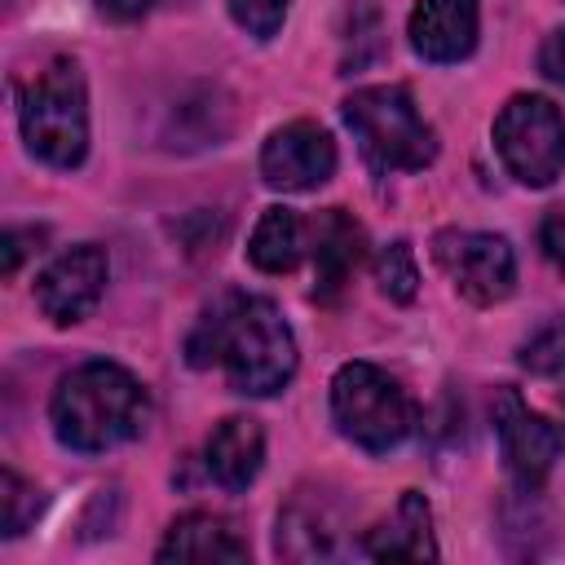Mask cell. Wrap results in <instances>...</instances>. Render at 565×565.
I'll return each instance as SVG.
<instances>
[{"label": "cell", "instance_id": "6da1fadb", "mask_svg": "<svg viewBox=\"0 0 565 565\" xmlns=\"http://www.w3.org/2000/svg\"><path fill=\"white\" fill-rule=\"evenodd\" d=\"M190 366H225V380L243 397H269L296 375V340L278 305L265 296H221L185 340Z\"/></svg>", "mask_w": 565, "mask_h": 565}, {"label": "cell", "instance_id": "7a4b0ae2", "mask_svg": "<svg viewBox=\"0 0 565 565\" xmlns=\"http://www.w3.org/2000/svg\"><path fill=\"white\" fill-rule=\"evenodd\" d=\"M53 433L66 450L102 455L132 441L150 419V397L137 375L115 362H84L57 380L49 402Z\"/></svg>", "mask_w": 565, "mask_h": 565}, {"label": "cell", "instance_id": "3957f363", "mask_svg": "<svg viewBox=\"0 0 565 565\" xmlns=\"http://www.w3.org/2000/svg\"><path fill=\"white\" fill-rule=\"evenodd\" d=\"M18 124L35 159L75 168L88 154V88L75 57H49L18 84Z\"/></svg>", "mask_w": 565, "mask_h": 565}, {"label": "cell", "instance_id": "277c9868", "mask_svg": "<svg viewBox=\"0 0 565 565\" xmlns=\"http://www.w3.org/2000/svg\"><path fill=\"white\" fill-rule=\"evenodd\" d=\"M340 115L380 172H419L437 159V132L424 124L402 84L358 88L344 97Z\"/></svg>", "mask_w": 565, "mask_h": 565}, {"label": "cell", "instance_id": "5b68a950", "mask_svg": "<svg viewBox=\"0 0 565 565\" xmlns=\"http://www.w3.org/2000/svg\"><path fill=\"white\" fill-rule=\"evenodd\" d=\"M331 419L353 446L384 455L411 437L419 415L411 393L393 375L371 362H344L331 380Z\"/></svg>", "mask_w": 565, "mask_h": 565}, {"label": "cell", "instance_id": "8992f818", "mask_svg": "<svg viewBox=\"0 0 565 565\" xmlns=\"http://www.w3.org/2000/svg\"><path fill=\"white\" fill-rule=\"evenodd\" d=\"M494 146L521 185H552L565 168V119L547 97L516 93L494 119Z\"/></svg>", "mask_w": 565, "mask_h": 565}, {"label": "cell", "instance_id": "52a82bcc", "mask_svg": "<svg viewBox=\"0 0 565 565\" xmlns=\"http://www.w3.org/2000/svg\"><path fill=\"white\" fill-rule=\"evenodd\" d=\"M433 260L450 274L455 291L472 305H494L516 282V256L508 238L481 230H441L433 238Z\"/></svg>", "mask_w": 565, "mask_h": 565}, {"label": "cell", "instance_id": "ba28073f", "mask_svg": "<svg viewBox=\"0 0 565 565\" xmlns=\"http://www.w3.org/2000/svg\"><path fill=\"white\" fill-rule=\"evenodd\" d=\"M494 433H499V446H503V463L512 472V481L525 490V494H539L543 481L552 477L556 459L565 455V433L530 411L516 388H499L494 393Z\"/></svg>", "mask_w": 565, "mask_h": 565}, {"label": "cell", "instance_id": "9c48e42d", "mask_svg": "<svg viewBox=\"0 0 565 565\" xmlns=\"http://www.w3.org/2000/svg\"><path fill=\"white\" fill-rule=\"evenodd\" d=\"M331 172H335V141L327 128L309 119L274 128L269 141L260 146V177L269 190H282V194L318 190Z\"/></svg>", "mask_w": 565, "mask_h": 565}, {"label": "cell", "instance_id": "30bf717a", "mask_svg": "<svg viewBox=\"0 0 565 565\" xmlns=\"http://www.w3.org/2000/svg\"><path fill=\"white\" fill-rule=\"evenodd\" d=\"M106 274L110 260L97 243H79L66 247L40 278H35V305L44 309V318H53L57 327H71L79 318L93 313V305L106 291Z\"/></svg>", "mask_w": 565, "mask_h": 565}, {"label": "cell", "instance_id": "8fae6325", "mask_svg": "<svg viewBox=\"0 0 565 565\" xmlns=\"http://www.w3.org/2000/svg\"><path fill=\"white\" fill-rule=\"evenodd\" d=\"M477 0H419L411 9L406 35L424 62H463L477 49Z\"/></svg>", "mask_w": 565, "mask_h": 565}, {"label": "cell", "instance_id": "7c38bea8", "mask_svg": "<svg viewBox=\"0 0 565 565\" xmlns=\"http://www.w3.org/2000/svg\"><path fill=\"white\" fill-rule=\"evenodd\" d=\"M366 234L344 207H327L313 221V300H335L362 260Z\"/></svg>", "mask_w": 565, "mask_h": 565}, {"label": "cell", "instance_id": "4fadbf2b", "mask_svg": "<svg viewBox=\"0 0 565 565\" xmlns=\"http://www.w3.org/2000/svg\"><path fill=\"white\" fill-rule=\"evenodd\" d=\"M203 463H207V472H212V481L221 490H230V494L247 490L256 481L260 463H265V433H260V424L252 415L221 419L212 428V437H207V459Z\"/></svg>", "mask_w": 565, "mask_h": 565}, {"label": "cell", "instance_id": "5bb4252c", "mask_svg": "<svg viewBox=\"0 0 565 565\" xmlns=\"http://www.w3.org/2000/svg\"><path fill=\"white\" fill-rule=\"evenodd\" d=\"M362 552L375 561H433L437 543H433V516L419 490H406L397 499V512L388 521H380L375 530H366Z\"/></svg>", "mask_w": 565, "mask_h": 565}, {"label": "cell", "instance_id": "9a60e30c", "mask_svg": "<svg viewBox=\"0 0 565 565\" xmlns=\"http://www.w3.org/2000/svg\"><path fill=\"white\" fill-rule=\"evenodd\" d=\"M154 556L159 561H247V543L234 534L225 516L185 512L168 525Z\"/></svg>", "mask_w": 565, "mask_h": 565}, {"label": "cell", "instance_id": "2e32d148", "mask_svg": "<svg viewBox=\"0 0 565 565\" xmlns=\"http://www.w3.org/2000/svg\"><path fill=\"white\" fill-rule=\"evenodd\" d=\"M305 221L291 212V207H265V216L256 221L252 230V243H247V260L265 274H291L305 256Z\"/></svg>", "mask_w": 565, "mask_h": 565}, {"label": "cell", "instance_id": "e0dca14e", "mask_svg": "<svg viewBox=\"0 0 565 565\" xmlns=\"http://www.w3.org/2000/svg\"><path fill=\"white\" fill-rule=\"evenodd\" d=\"M274 547H278V556H291V561L331 556L335 530H331V516L322 512V503H313L309 494H296L278 512V539H274Z\"/></svg>", "mask_w": 565, "mask_h": 565}, {"label": "cell", "instance_id": "ac0fdd59", "mask_svg": "<svg viewBox=\"0 0 565 565\" xmlns=\"http://www.w3.org/2000/svg\"><path fill=\"white\" fill-rule=\"evenodd\" d=\"M380 53H384V22H380V9H375L371 0H353L349 13H344V57H340V71L353 75V71L371 66Z\"/></svg>", "mask_w": 565, "mask_h": 565}, {"label": "cell", "instance_id": "d6986e66", "mask_svg": "<svg viewBox=\"0 0 565 565\" xmlns=\"http://www.w3.org/2000/svg\"><path fill=\"white\" fill-rule=\"evenodd\" d=\"M375 282H380V291L388 296V300H397V305H411L415 300V291H419V269H415V252H411V243H384L380 252H375Z\"/></svg>", "mask_w": 565, "mask_h": 565}, {"label": "cell", "instance_id": "ffe728a7", "mask_svg": "<svg viewBox=\"0 0 565 565\" xmlns=\"http://www.w3.org/2000/svg\"><path fill=\"white\" fill-rule=\"evenodd\" d=\"M516 358H521V366L534 371V375H556V371H565V313L547 318L534 335H525L521 349H516Z\"/></svg>", "mask_w": 565, "mask_h": 565}, {"label": "cell", "instance_id": "44dd1931", "mask_svg": "<svg viewBox=\"0 0 565 565\" xmlns=\"http://www.w3.org/2000/svg\"><path fill=\"white\" fill-rule=\"evenodd\" d=\"M0 503H4V539H18L35 521V512L44 508V494L31 481H22L13 468H4V477H0Z\"/></svg>", "mask_w": 565, "mask_h": 565}, {"label": "cell", "instance_id": "7402d4cb", "mask_svg": "<svg viewBox=\"0 0 565 565\" xmlns=\"http://www.w3.org/2000/svg\"><path fill=\"white\" fill-rule=\"evenodd\" d=\"M287 9H291V0H230V18L256 40H274L282 31Z\"/></svg>", "mask_w": 565, "mask_h": 565}, {"label": "cell", "instance_id": "603a6c76", "mask_svg": "<svg viewBox=\"0 0 565 565\" xmlns=\"http://www.w3.org/2000/svg\"><path fill=\"white\" fill-rule=\"evenodd\" d=\"M539 243H543V256L565 274V212H547L543 216V230H539Z\"/></svg>", "mask_w": 565, "mask_h": 565}, {"label": "cell", "instance_id": "cb8c5ba5", "mask_svg": "<svg viewBox=\"0 0 565 565\" xmlns=\"http://www.w3.org/2000/svg\"><path fill=\"white\" fill-rule=\"evenodd\" d=\"M539 71H543L552 84L565 88V31H552V35L543 40V49H539Z\"/></svg>", "mask_w": 565, "mask_h": 565}, {"label": "cell", "instance_id": "d4e9b609", "mask_svg": "<svg viewBox=\"0 0 565 565\" xmlns=\"http://www.w3.org/2000/svg\"><path fill=\"white\" fill-rule=\"evenodd\" d=\"M154 4H163V0H97V13L110 18V22H137V18H146Z\"/></svg>", "mask_w": 565, "mask_h": 565}]
</instances>
